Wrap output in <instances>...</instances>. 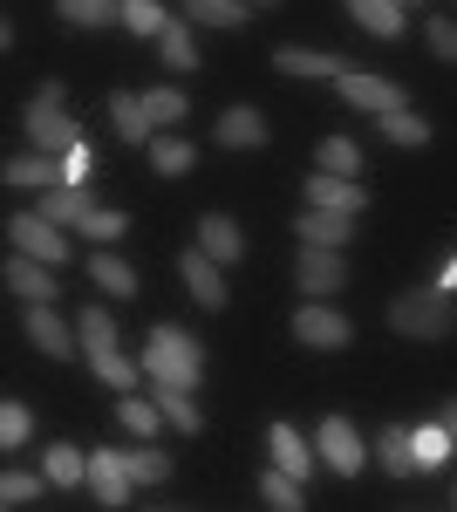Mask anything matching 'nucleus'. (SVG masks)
Masks as SVG:
<instances>
[{
    "instance_id": "nucleus-1",
    "label": "nucleus",
    "mask_w": 457,
    "mask_h": 512,
    "mask_svg": "<svg viewBox=\"0 0 457 512\" xmlns=\"http://www.w3.org/2000/svg\"><path fill=\"white\" fill-rule=\"evenodd\" d=\"M389 328L396 335H417V342L451 335V294L444 287H410L403 301H389Z\"/></svg>"
},
{
    "instance_id": "nucleus-2",
    "label": "nucleus",
    "mask_w": 457,
    "mask_h": 512,
    "mask_svg": "<svg viewBox=\"0 0 457 512\" xmlns=\"http://www.w3.org/2000/svg\"><path fill=\"white\" fill-rule=\"evenodd\" d=\"M198 369H205V355L191 342L185 328H157L151 349H144V376L151 383H198Z\"/></svg>"
},
{
    "instance_id": "nucleus-3",
    "label": "nucleus",
    "mask_w": 457,
    "mask_h": 512,
    "mask_svg": "<svg viewBox=\"0 0 457 512\" xmlns=\"http://www.w3.org/2000/svg\"><path fill=\"white\" fill-rule=\"evenodd\" d=\"M28 137H35V151H48V158H62V151H76V144H82V130L62 117L55 96H35V110H28Z\"/></svg>"
},
{
    "instance_id": "nucleus-4",
    "label": "nucleus",
    "mask_w": 457,
    "mask_h": 512,
    "mask_svg": "<svg viewBox=\"0 0 457 512\" xmlns=\"http://www.w3.org/2000/svg\"><path fill=\"white\" fill-rule=\"evenodd\" d=\"M7 233H14V253H35V260H48V267L69 260V239L55 233L48 212H41V219H7Z\"/></svg>"
},
{
    "instance_id": "nucleus-5",
    "label": "nucleus",
    "mask_w": 457,
    "mask_h": 512,
    "mask_svg": "<svg viewBox=\"0 0 457 512\" xmlns=\"http://www.w3.org/2000/svg\"><path fill=\"white\" fill-rule=\"evenodd\" d=\"M335 89H342V103L348 110H376V117H389V110H403V89L396 82H382V76H335Z\"/></svg>"
},
{
    "instance_id": "nucleus-6",
    "label": "nucleus",
    "mask_w": 457,
    "mask_h": 512,
    "mask_svg": "<svg viewBox=\"0 0 457 512\" xmlns=\"http://www.w3.org/2000/svg\"><path fill=\"white\" fill-rule=\"evenodd\" d=\"M28 335H35V349L48 355V362H69L82 328H62V315H55L48 301H28Z\"/></svg>"
},
{
    "instance_id": "nucleus-7",
    "label": "nucleus",
    "mask_w": 457,
    "mask_h": 512,
    "mask_svg": "<svg viewBox=\"0 0 457 512\" xmlns=\"http://www.w3.org/2000/svg\"><path fill=\"white\" fill-rule=\"evenodd\" d=\"M89 485H96V499L103 506H130V465H123V451H89Z\"/></svg>"
},
{
    "instance_id": "nucleus-8",
    "label": "nucleus",
    "mask_w": 457,
    "mask_h": 512,
    "mask_svg": "<svg viewBox=\"0 0 457 512\" xmlns=\"http://www.w3.org/2000/svg\"><path fill=\"white\" fill-rule=\"evenodd\" d=\"M342 246H301V287L307 294H335L342 287Z\"/></svg>"
},
{
    "instance_id": "nucleus-9",
    "label": "nucleus",
    "mask_w": 457,
    "mask_h": 512,
    "mask_svg": "<svg viewBox=\"0 0 457 512\" xmlns=\"http://www.w3.org/2000/svg\"><path fill=\"white\" fill-rule=\"evenodd\" d=\"M307 205H321V212H362L369 192H362L355 178H342V171H321V178L307 185Z\"/></svg>"
},
{
    "instance_id": "nucleus-10",
    "label": "nucleus",
    "mask_w": 457,
    "mask_h": 512,
    "mask_svg": "<svg viewBox=\"0 0 457 512\" xmlns=\"http://www.w3.org/2000/svg\"><path fill=\"white\" fill-rule=\"evenodd\" d=\"M294 335H301L307 349H342V342L355 335V328H348V321L335 315V308H301V321H294Z\"/></svg>"
},
{
    "instance_id": "nucleus-11",
    "label": "nucleus",
    "mask_w": 457,
    "mask_h": 512,
    "mask_svg": "<svg viewBox=\"0 0 457 512\" xmlns=\"http://www.w3.org/2000/svg\"><path fill=\"white\" fill-rule=\"evenodd\" d=\"M321 458H328L342 478L362 472V444H355V431H348V417H328V424H321Z\"/></svg>"
},
{
    "instance_id": "nucleus-12",
    "label": "nucleus",
    "mask_w": 457,
    "mask_h": 512,
    "mask_svg": "<svg viewBox=\"0 0 457 512\" xmlns=\"http://www.w3.org/2000/svg\"><path fill=\"white\" fill-rule=\"evenodd\" d=\"M348 239H355V212H321V205H307L301 246H348Z\"/></svg>"
},
{
    "instance_id": "nucleus-13",
    "label": "nucleus",
    "mask_w": 457,
    "mask_h": 512,
    "mask_svg": "<svg viewBox=\"0 0 457 512\" xmlns=\"http://www.w3.org/2000/svg\"><path fill=\"white\" fill-rule=\"evenodd\" d=\"M185 287L198 294V308H226V280H219V260L198 246V253H185Z\"/></svg>"
},
{
    "instance_id": "nucleus-14",
    "label": "nucleus",
    "mask_w": 457,
    "mask_h": 512,
    "mask_svg": "<svg viewBox=\"0 0 457 512\" xmlns=\"http://www.w3.org/2000/svg\"><path fill=\"white\" fill-rule=\"evenodd\" d=\"M7 287H14L21 301H55V280H48V260H35V253H14V260H7Z\"/></svg>"
},
{
    "instance_id": "nucleus-15",
    "label": "nucleus",
    "mask_w": 457,
    "mask_h": 512,
    "mask_svg": "<svg viewBox=\"0 0 457 512\" xmlns=\"http://www.w3.org/2000/svg\"><path fill=\"white\" fill-rule=\"evenodd\" d=\"M110 117H116V137L123 144H151V110H144V96H130V89H116L110 96Z\"/></svg>"
},
{
    "instance_id": "nucleus-16",
    "label": "nucleus",
    "mask_w": 457,
    "mask_h": 512,
    "mask_svg": "<svg viewBox=\"0 0 457 512\" xmlns=\"http://www.w3.org/2000/svg\"><path fill=\"white\" fill-rule=\"evenodd\" d=\"M219 144H226V151H260V144H267V117H260V110H226V117H219Z\"/></svg>"
},
{
    "instance_id": "nucleus-17",
    "label": "nucleus",
    "mask_w": 457,
    "mask_h": 512,
    "mask_svg": "<svg viewBox=\"0 0 457 512\" xmlns=\"http://www.w3.org/2000/svg\"><path fill=\"white\" fill-rule=\"evenodd\" d=\"M198 246H205V253L226 267V260H239V253H246V233L232 226L226 212H212V219H198Z\"/></svg>"
},
{
    "instance_id": "nucleus-18",
    "label": "nucleus",
    "mask_w": 457,
    "mask_h": 512,
    "mask_svg": "<svg viewBox=\"0 0 457 512\" xmlns=\"http://www.w3.org/2000/svg\"><path fill=\"white\" fill-rule=\"evenodd\" d=\"M0 178H7V185H21V192H48V185H69V178H62V164L48 158V151H41V158H14L7 171H0Z\"/></svg>"
},
{
    "instance_id": "nucleus-19",
    "label": "nucleus",
    "mask_w": 457,
    "mask_h": 512,
    "mask_svg": "<svg viewBox=\"0 0 457 512\" xmlns=\"http://www.w3.org/2000/svg\"><path fill=\"white\" fill-rule=\"evenodd\" d=\"M273 69H280V76H348L342 55H314V48H280Z\"/></svg>"
},
{
    "instance_id": "nucleus-20",
    "label": "nucleus",
    "mask_w": 457,
    "mask_h": 512,
    "mask_svg": "<svg viewBox=\"0 0 457 512\" xmlns=\"http://www.w3.org/2000/svg\"><path fill=\"white\" fill-rule=\"evenodd\" d=\"M348 14H355V21H362V28H369V35H403V7H396V0H342Z\"/></svg>"
},
{
    "instance_id": "nucleus-21",
    "label": "nucleus",
    "mask_w": 457,
    "mask_h": 512,
    "mask_svg": "<svg viewBox=\"0 0 457 512\" xmlns=\"http://www.w3.org/2000/svg\"><path fill=\"white\" fill-rule=\"evenodd\" d=\"M185 14L198 21V28H246V0H185Z\"/></svg>"
},
{
    "instance_id": "nucleus-22",
    "label": "nucleus",
    "mask_w": 457,
    "mask_h": 512,
    "mask_svg": "<svg viewBox=\"0 0 457 512\" xmlns=\"http://www.w3.org/2000/svg\"><path fill=\"white\" fill-rule=\"evenodd\" d=\"M376 444H382V472H396V478L423 472V465H417V437H410V431H396V424H389Z\"/></svg>"
},
{
    "instance_id": "nucleus-23",
    "label": "nucleus",
    "mask_w": 457,
    "mask_h": 512,
    "mask_svg": "<svg viewBox=\"0 0 457 512\" xmlns=\"http://www.w3.org/2000/svg\"><path fill=\"white\" fill-rule=\"evenodd\" d=\"M41 212L62 226V219H89L96 205H89V192H82V185H48V192H41Z\"/></svg>"
},
{
    "instance_id": "nucleus-24",
    "label": "nucleus",
    "mask_w": 457,
    "mask_h": 512,
    "mask_svg": "<svg viewBox=\"0 0 457 512\" xmlns=\"http://www.w3.org/2000/svg\"><path fill=\"white\" fill-rule=\"evenodd\" d=\"M157 410H164V424H178V431H198V403H191V383H157Z\"/></svg>"
},
{
    "instance_id": "nucleus-25",
    "label": "nucleus",
    "mask_w": 457,
    "mask_h": 512,
    "mask_svg": "<svg viewBox=\"0 0 457 512\" xmlns=\"http://www.w3.org/2000/svg\"><path fill=\"white\" fill-rule=\"evenodd\" d=\"M123 465H130V478H137V485H164V478H171V458L157 451L151 437H137V451H123Z\"/></svg>"
},
{
    "instance_id": "nucleus-26",
    "label": "nucleus",
    "mask_w": 457,
    "mask_h": 512,
    "mask_svg": "<svg viewBox=\"0 0 457 512\" xmlns=\"http://www.w3.org/2000/svg\"><path fill=\"white\" fill-rule=\"evenodd\" d=\"M89 280H96L103 294H116V301H130V294H137V274H130L116 253H96V260H89Z\"/></svg>"
},
{
    "instance_id": "nucleus-27",
    "label": "nucleus",
    "mask_w": 457,
    "mask_h": 512,
    "mask_svg": "<svg viewBox=\"0 0 457 512\" xmlns=\"http://www.w3.org/2000/svg\"><path fill=\"white\" fill-rule=\"evenodd\" d=\"M260 499L280 506V512H301V478L280 472V465H267V472H260Z\"/></svg>"
},
{
    "instance_id": "nucleus-28",
    "label": "nucleus",
    "mask_w": 457,
    "mask_h": 512,
    "mask_svg": "<svg viewBox=\"0 0 457 512\" xmlns=\"http://www.w3.org/2000/svg\"><path fill=\"white\" fill-rule=\"evenodd\" d=\"M82 349H89V362L116 349V321H110V308H82Z\"/></svg>"
},
{
    "instance_id": "nucleus-29",
    "label": "nucleus",
    "mask_w": 457,
    "mask_h": 512,
    "mask_svg": "<svg viewBox=\"0 0 457 512\" xmlns=\"http://www.w3.org/2000/svg\"><path fill=\"white\" fill-rule=\"evenodd\" d=\"M267 444H273V465H280V472L307 478V444H301L294 431H287V424H273V431H267Z\"/></svg>"
},
{
    "instance_id": "nucleus-30",
    "label": "nucleus",
    "mask_w": 457,
    "mask_h": 512,
    "mask_svg": "<svg viewBox=\"0 0 457 512\" xmlns=\"http://www.w3.org/2000/svg\"><path fill=\"white\" fill-rule=\"evenodd\" d=\"M62 21L69 28H110V21H123V7H110V0H62Z\"/></svg>"
},
{
    "instance_id": "nucleus-31",
    "label": "nucleus",
    "mask_w": 457,
    "mask_h": 512,
    "mask_svg": "<svg viewBox=\"0 0 457 512\" xmlns=\"http://www.w3.org/2000/svg\"><path fill=\"white\" fill-rule=\"evenodd\" d=\"M314 164H321V171H342V178H355V171H362V151H355V137H328V144L314 151Z\"/></svg>"
},
{
    "instance_id": "nucleus-32",
    "label": "nucleus",
    "mask_w": 457,
    "mask_h": 512,
    "mask_svg": "<svg viewBox=\"0 0 457 512\" xmlns=\"http://www.w3.org/2000/svg\"><path fill=\"white\" fill-rule=\"evenodd\" d=\"M157 55H164V69H198V48H191V35L178 28V21L157 35Z\"/></svg>"
},
{
    "instance_id": "nucleus-33",
    "label": "nucleus",
    "mask_w": 457,
    "mask_h": 512,
    "mask_svg": "<svg viewBox=\"0 0 457 512\" xmlns=\"http://www.w3.org/2000/svg\"><path fill=\"white\" fill-rule=\"evenodd\" d=\"M82 472H89V458H82L76 444H55L48 451V485H82Z\"/></svg>"
},
{
    "instance_id": "nucleus-34",
    "label": "nucleus",
    "mask_w": 457,
    "mask_h": 512,
    "mask_svg": "<svg viewBox=\"0 0 457 512\" xmlns=\"http://www.w3.org/2000/svg\"><path fill=\"white\" fill-rule=\"evenodd\" d=\"M123 28H130V35H164L171 21H164L157 0H123Z\"/></svg>"
},
{
    "instance_id": "nucleus-35",
    "label": "nucleus",
    "mask_w": 457,
    "mask_h": 512,
    "mask_svg": "<svg viewBox=\"0 0 457 512\" xmlns=\"http://www.w3.org/2000/svg\"><path fill=\"white\" fill-rule=\"evenodd\" d=\"M151 164L164 178H178V171H191V144L185 137H151Z\"/></svg>"
},
{
    "instance_id": "nucleus-36",
    "label": "nucleus",
    "mask_w": 457,
    "mask_h": 512,
    "mask_svg": "<svg viewBox=\"0 0 457 512\" xmlns=\"http://www.w3.org/2000/svg\"><path fill=\"white\" fill-rule=\"evenodd\" d=\"M157 424H164V410H157V403L123 396V431H130V437H157Z\"/></svg>"
},
{
    "instance_id": "nucleus-37",
    "label": "nucleus",
    "mask_w": 457,
    "mask_h": 512,
    "mask_svg": "<svg viewBox=\"0 0 457 512\" xmlns=\"http://www.w3.org/2000/svg\"><path fill=\"white\" fill-rule=\"evenodd\" d=\"M382 137H389V144H430V123L410 117V110H389V117H382Z\"/></svg>"
},
{
    "instance_id": "nucleus-38",
    "label": "nucleus",
    "mask_w": 457,
    "mask_h": 512,
    "mask_svg": "<svg viewBox=\"0 0 457 512\" xmlns=\"http://www.w3.org/2000/svg\"><path fill=\"white\" fill-rule=\"evenodd\" d=\"M451 444H457V437L444 431V424H423V431H417V465H423V472H437V465H444V451H451Z\"/></svg>"
},
{
    "instance_id": "nucleus-39",
    "label": "nucleus",
    "mask_w": 457,
    "mask_h": 512,
    "mask_svg": "<svg viewBox=\"0 0 457 512\" xmlns=\"http://www.w3.org/2000/svg\"><path fill=\"white\" fill-rule=\"evenodd\" d=\"M82 233L96 239V246H110V239H123V233H130V219H123V212H103V205H96V212L82 219Z\"/></svg>"
},
{
    "instance_id": "nucleus-40",
    "label": "nucleus",
    "mask_w": 457,
    "mask_h": 512,
    "mask_svg": "<svg viewBox=\"0 0 457 512\" xmlns=\"http://www.w3.org/2000/svg\"><path fill=\"white\" fill-rule=\"evenodd\" d=\"M137 369H144V362H130V355H96V376H103V383H116V390H130V383H137Z\"/></svg>"
},
{
    "instance_id": "nucleus-41",
    "label": "nucleus",
    "mask_w": 457,
    "mask_h": 512,
    "mask_svg": "<svg viewBox=\"0 0 457 512\" xmlns=\"http://www.w3.org/2000/svg\"><path fill=\"white\" fill-rule=\"evenodd\" d=\"M144 110H151V123H178V117H185V96H178V89H151Z\"/></svg>"
},
{
    "instance_id": "nucleus-42",
    "label": "nucleus",
    "mask_w": 457,
    "mask_h": 512,
    "mask_svg": "<svg viewBox=\"0 0 457 512\" xmlns=\"http://www.w3.org/2000/svg\"><path fill=\"white\" fill-rule=\"evenodd\" d=\"M89 171H96V151H89V137H82L76 151H62V178H69V185H89Z\"/></svg>"
},
{
    "instance_id": "nucleus-43",
    "label": "nucleus",
    "mask_w": 457,
    "mask_h": 512,
    "mask_svg": "<svg viewBox=\"0 0 457 512\" xmlns=\"http://www.w3.org/2000/svg\"><path fill=\"white\" fill-rule=\"evenodd\" d=\"M0 499H7V506H35V499H41V478H28V472H7Z\"/></svg>"
},
{
    "instance_id": "nucleus-44",
    "label": "nucleus",
    "mask_w": 457,
    "mask_h": 512,
    "mask_svg": "<svg viewBox=\"0 0 457 512\" xmlns=\"http://www.w3.org/2000/svg\"><path fill=\"white\" fill-rule=\"evenodd\" d=\"M423 41H430V55L457 62V21H430V28H423Z\"/></svg>"
},
{
    "instance_id": "nucleus-45",
    "label": "nucleus",
    "mask_w": 457,
    "mask_h": 512,
    "mask_svg": "<svg viewBox=\"0 0 457 512\" xmlns=\"http://www.w3.org/2000/svg\"><path fill=\"white\" fill-rule=\"evenodd\" d=\"M0 444H28V403H7L0 410Z\"/></svg>"
},
{
    "instance_id": "nucleus-46",
    "label": "nucleus",
    "mask_w": 457,
    "mask_h": 512,
    "mask_svg": "<svg viewBox=\"0 0 457 512\" xmlns=\"http://www.w3.org/2000/svg\"><path fill=\"white\" fill-rule=\"evenodd\" d=\"M437 287H444V294H457V253L444 260V274H437Z\"/></svg>"
},
{
    "instance_id": "nucleus-47",
    "label": "nucleus",
    "mask_w": 457,
    "mask_h": 512,
    "mask_svg": "<svg viewBox=\"0 0 457 512\" xmlns=\"http://www.w3.org/2000/svg\"><path fill=\"white\" fill-rule=\"evenodd\" d=\"M437 424H444V431L457 437V403H444V410H437Z\"/></svg>"
},
{
    "instance_id": "nucleus-48",
    "label": "nucleus",
    "mask_w": 457,
    "mask_h": 512,
    "mask_svg": "<svg viewBox=\"0 0 457 512\" xmlns=\"http://www.w3.org/2000/svg\"><path fill=\"white\" fill-rule=\"evenodd\" d=\"M396 7H430V0H396Z\"/></svg>"
},
{
    "instance_id": "nucleus-49",
    "label": "nucleus",
    "mask_w": 457,
    "mask_h": 512,
    "mask_svg": "<svg viewBox=\"0 0 457 512\" xmlns=\"http://www.w3.org/2000/svg\"><path fill=\"white\" fill-rule=\"evenodd\" d=\"M253 7H273V0H253Z\"/></svg>"
},
{
    "instance_id": "nucleus-50",
    "label": "nucleus",
    "mask_w": 457,
    "mask_h": 512,
    "mask_svg": "<svg viewBox=\"0 0 457 512\" xmlns=\"http://www.w3.org/2000/svg\"><path fill=\"white\" fill-rule=\"evenodd\" d=\"M451 506H457V492H451Z\"/></svg>"
}]
</instances>
